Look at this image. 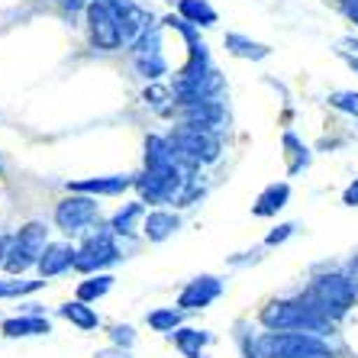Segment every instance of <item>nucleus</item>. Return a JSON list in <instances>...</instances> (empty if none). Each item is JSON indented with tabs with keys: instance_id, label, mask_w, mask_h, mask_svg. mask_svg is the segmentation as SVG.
<instances>
[{
	"instance_id": "obj_1",
	"label": "nucleus",
	"mask_w": 358,
	"mask_h": 358,
	"mask_svg": "<svg viewBox=\"0 0 358 358\" xmlns=\"http://www.w3.org/2000/svg\"><path fill=\"white\" fill-rule=\"evenodd\" d=\"M262 326L268 333H326L329 329V317L317 307V300L310 297H294V300H271L262 310Z\"/></svg>"
},
{
	"instance_id": "obj_2",
	"label": "nucleus",
	"mask_w": 358,
	"mask_h": 358,
	"mask_svg": "<svg viewBox=\"0 0 358 358\" xmlns=\"http://www.w3.org/2000/svg\"><path fill=\"white\" fill-rule=\"evenodd\" d=\"M168 145H171L175 159L181 162L187 171L220 159V139H217V133L200 129V126H191V123L178 126L175 133L168 136Z\"/></svg>"
},
{
	"instance_id": "obj_3",
	"label": "nucleus",
	"mask_w": 358,
	"mask_h": 358,
	"mask_svg": "<svg viewBox=\"0 0 358 358\" xmlns=\"http://www.w3.org/2000/svg\"><path fill=\"white\" fill-rule=\"evenodd\" d=\"M255 349L262 358H329V345L313 333H265Z\"/></svg>"
},
{
	"instance_id": "obj_4",
	"label": "nucleus",
	"mask_w": 358,
	"mask_h": 358,
	"mask_svg": "<svg viewBox=\"0 0 358 358\" xmlns=\"http://www.w3.org/2000/svg\"><path fill=\"white\" fill-rule=\"evenodd\" d=\"M49 249V229L45 223H26L13 239H10V249H7V259H3V268L10 275H23L26 268L39 265L42 252Z\"/></svg>"
},
{
	"instance_id": "obj_5",
	"label": "nucleus",
	"mask_w": 358,
	"mask_h": 358,
	"mask_svg": "<svg viewBox=\"0 0 358 358\" xmlns=\"http://www.w3.org/2000/svg\"><path fill=\"white\" fill-rule=\"evenodd\" d=\"M307 294L317 300V307L323 310L326 317H329V310L339 317V313H345V310L355 303L358 287H355V281L345 275H317Z\"/></svg>"
},
{
	"instance_id": "obj_6",
	"label": "nucleus",
	"mask_w": 358,
	"mask_h": 358,
	"mask_svg": "<svg viewBox=\"0 0 358 358\" xmlns=\"http://www.w3.org/2000/svg\"><path fill=\"white\" fill-rule=\"evenodd\" d=\"M113 262H120V245L113 239V229L107 226V229H94L84 239V245L78 249V259H75V271L94 275V271L113 265Z\"/></svg>"
},
{
	"instance_id": "obj_7",
	"label": "nucleus",
	"mask_w": 358,
	"mask_h": 358,
	"mask_svg": "<svg viewBox=\"0 0 358 358\" xmlns=\"http://www.w3.org/2000/svg\"><path fill=\"white\" fill-rule=\"evenodd\" d=\"M87 33L91 42L103 52H113L123 45V29H120V20L110 7V0H91L87 3Z\"/></svg>"
},
{
	"instance_id": "obj_8",
	"label": "nucleus",
	"mask_w": 358,
	"mask_h": 358,
	"mask_svg": "<svg viewBox=\"0 0 358 358\" xmlns=\"http://www.w3.org/2000/svg\"><path fill=\"white\" fill-rule=\"evenodd\" d=\"M97 223V200L87 194H71L55 207V226L65 236H78Z\"/></svg>"
},
{
	"instance_id": "obj_9",
	"label": "nucleus",
	"mask_w": 358,
	"mask_h": 358,
	"mask_svg": "<svg viewBox=\"0 0 358 358\" xmlns=\"http://www.w3.org/2000/svg\"><path fill=\"white\" fill-rule=\"evenodd\" d=\"M133 62L139 68V75H145L149 81L162 78L168 71V62H165V52H162V36L159 29H149L142 39L133 42Z\"/></svg>"
},
{
	"instance_id": "obj_10",
	"label": "nucleus",
	"mask_w": 358,
	"mask_h": 358,
	"mask_svg": "<svg viewBox=\"0 0 358 358\" xmlns=\"http://www.w3.org/2000/svg\"><path fill=\"white\" fill-rule=\"evenodd\" d=\"M220 294H223V281H220V278L200 275L181 291V297H178V310H203V307H210Z\"/></svg>"
},
{
	"instance_id": "obj_11",
	"label": "nucleus",
	"mask_w": 358,
	"mask_h": 358,
	"mask_svg": "<svg viewBox=\"0 0 358 358\" xmlns=\"http://www.w3.org/2000/svg\"><path fill=\"white\" fill-rule=\"evenodd\" d=\"M110 7H113V13H117V20H120L123 42H129V45H133L136 39H142V36L149 33L152 17L142 7H136L133 0H110Z\"/></svg>"
},
{
	"instance_id": "obj_12",
	"label": "nucleus",
	"mask_w": 358,
	"mask_h": 358,
	"mask_svg": "<svg viewBox=\"0 0 358 358\" xmlns=\"http://www.w3.org/2000/svg\"><path fill=\"white\" fill-rule=\"evenodd\" d=\"M129 184H136L129 175L81 178V181H68V191L71 194H87V197H113V194H123Z\"/></svg>"
},
{
	"instance_id": "obj_13",
	"label": "nucleus",
	"mask_w": 358,
	"mask_h": 358,
	"mask_svg": "<svg viewBox=\"0 0 358 358\" xmlns=\"http://www.w3.org/2000/svg\"><path fill=\"white\" fill-rule=\"evenodd\" d=\"M75 259H78V249L75 245H68V242H55L52 245L49 242V249L42 252V259H39V278L45 281V278H55V275H65L68 268H75Z\"/></svg>"
},
{
	"instance_id": "obj_14",
	"label": "nucleus",
	"mask_w": 358,
	"mask_h": 358,
	"mask_svg": "<svg viewBox=\"0 0 358 358\" xmlns=\"http://www.w3.org/2000/svg\"><path fill=\"white\" fill-rule=\"evenodd\" d=\"M0 333L7 336V339H20V336H45L52 333V323L45 317H36V313H29V317H10L0 323Z\"/></svg>"
},
{
	"instance_id": "obj_15",
	"label": "nucleus",
	"mask_w": 358,
	"mask_h": 358,
	"mask_svg": "<svg viewBox=\"0 0 358 358\" xmlns=\"http://www.w3.org/2000/svg\"><path fill=\"white\" fill-rule=\"evenodd\" d=\"M178 226H181L178 213H168V210H152V213H145V220H142V233H145V239H149V242H165L168 236L178 229Z\"/></svg>"
},
{
	"instance_id": "obj_16",
	"label": "nucleus",
	"mask_w": 358,
	"mask_h": 358,
	"mask_svg": "<svg viewBox=\"0 0 358 358\" xmlns=\"http://www.w3.org/2000/svg\"><path fill=\"white\" fill-rule=\"evenodd\" d=\"M287 197H291V187L287 184H268L265 191L259 194V200H255V207H252V213L255 217H275L281 207H287Z\"/></svg>"
},
{
	"instance_id": "obj_17",
	"label": "nucleus",
	"mask_w": 358,
	"mask_h": 358,
	"mask_svg": "<svg viewBox=\"0 0 358 358\" xmlns=\"http://www.w3.org/2000/svg\"><path fill=\"white\" fill-rule=\"evenodd\" d=\"M139 220H145V203H142V200H133V203H123V207L113 213L110 229H113V236H133Z\"/></svg>"
},
{
	"instance_id": "obj_18",
	"label": "nucleus",
	"mask_w": 358,
	"mask_h": 358,
	"mask_svg": "<svg viewBox=\"0 0 358 358\" xmlns=\"http://www.w3.org/2000/svg\"><path fill=\"white\" fill-rule=\"evenodd\" d=\"M223 45L233 52L236 59H252V62L268 59V52H271L268 45H262V42H252V39H245V36H239V33H226Z\"/></svg>"
},
{
	"instance_id": "obj_19",
	"label": "nucleus",
	"mask_w": 358,
	"mask_h": 358,
	"mask_svg": "<svg viewBox=\"0 0 358 358\" xmlns=\"http://www.w3.org/2000/svg\"><path fill=\"white\" fill-rule=\"evenodd\" d=\"M178 17H184L194 26H213L217 23V10L207 0H178Z\"/></svg>"
},
{
	"instance_id": "obj_20",
	"label": "nucleus",
	"mask_w": 358,
	"mask_h": 358,
	"mask_svg": "<svg viewBox=\"0 0 358 358\" xmlns=\"http://www.w3.org/2000/svg\"><path fill=\"white\" fill-rule=\"evenodd\" d=\"M171 342H175V349L181 352L184 358H197L200 349L210 342V333H203V329H175Z\"/></svg>"
},
{
	"instance_id": "obj_21",
	"label": "nucleus",
	"mask_w": 358,
	"mask_h": 358,
	"mask_svg": "<svg viewBox=\"0 0 358 358\" xmlns=\"http://www.w3.org/2000/svg\"><path fill=\"white\" fill-rule=\"evenodd\" d=\"M59 313L68 320V323H75L78 329H97V326H100V317L94 313V307H87V303H81V300L62 303Z\"/></svg>"
},
{
	"instance_id": "obj_22",
	"label": "nucleus",
	"mask_w": 358,
	"mask_h": 358,
	"mask_svg": "<svg viewBox=\"0 0 358 358\" xmlns=\"http://www.w3.org/2000/svg\"><path fill=\"white\" fill-rule=\"evenodd\" d=\"M284 155H287V175H297V171H303V168L310 165L307 145L294 133H284Z\"/></svg>"
},
{
	"instance_id": "obj_23",
	"label": "nucleus",
	"mask_w": 358,
	"mask_h": 358,
	"mask_svg": "<svg viewBox=\"0 0 358 358\" xmlns=\"http://www.w3.org/2000/svg\"><path fill=\"white\" fill-rule=\"evenodd\" d=\"M113 287V278L110 275H91L87 281H81L78 284V300L81 303H91V300H100L103 294Z\"/></svg>"
},
{
	"instance_id": "obj_24",
	"label": "nucleus",
	"mask_w": 358,
	"mask_h": 358,
	"mask_svg": "<svg viewBox=\"0 0 358 358\" xmlns=\"http://www.w3.org/2000/svg\"><path fill=\"white\" fill-rule=\"evenodd\" d=\"M181 313L184 310H178V307H159V310H152L145 320H149V326L155 333H175L178 326H181Z\"/></svg>"
},
{
	"instance_id": "obj_25",
	"label": "nucleus",
	"mask_w": 358,
	"mask_h": 358,
	"mask_svg": "<svg viewBox=\"0 0 358 358\" xmlns=\"http://www.w3.org/2000/svg\"><path fill=\"white\" fill-rule=\"evenodd\" d=\"M42 278L39 281H20L17 275H10V278H0V297H23V294H33L42 287Z\"/></svg>"
},
{
	"instance_id": "obj_26",
	"label": "nucleus",
	"mask_w": 358,
	"mask_h": 358,
	"mask_svg": "<svg viewBox=\"0 0 358 358\" xmlns=\"http://www.w3.org/2000/svg\"><path fill=\"white\" fill-rule=\"evenodd\" d=\"M329 103H333L336 110H342V113H352V117H358V91H339L329 97Z\"/></svg>"
},
{
	"instance_id": "obj_27",
	"label": "nucleus",
	"mask_w": 358,
	"mask_h": 358,
	"mask_svg": "<svg viewBox=\"0 0 358 358\" xmlns=\"http://www.w3.org/2000/svg\"><path fill=\"white\" fill-rule=\"evenodd\" d=\"M168 97H175V91H168V87H159V84H152V87H145V103H152V107H165Z\"/></svg>"
},
{
	"instance_id": "obj_28",
	"label": "nucleus",
	"mask_w": 358,
	"mask_h": 358,
	"mask_svg": "<svg viewBox=\"0 0 358 358\" xmlns=\"http://www.w3.org/2000/svg\"><path fill=\"white\" fill-rule=\"evenodd\" d=\"M110 339H113V345H120V349H129L136 342V333H133V326H113Z\"/></svg>"
},
{
	"instance_id": "obj_29",
	"label": "nucleus",
	"mask_w": 358,
	"mask_h": 358,
	"mask_svg": "<svg viewBox=\"0 0 358 358\" xmlns=\"http://www.w3.org/2000/svg\"><path fill=\"white\" fill-rule=\"evenodd\" d=\"M294 229H297L294 223H281L278 229H271V233L265 236V245H281L284 239H291V236H294Z\"/></svg>"
},
{
	"instance_id": "obj_30",
	"label": "nucleus",
	"mask_w": 358,
	"mask_h": 358,
	"mask_svg": "<svg viewBox=\"0 0 358 358\" xmlns=\"http://www.w3.org/2000/svg\"><path fill=\"white\" fill-rule=\"evenodd\" d=\"M342 203H345V207H358V178L349 184V187H345V194H342Z\"/></svg>"
},
{
	"instance_id": "obj_31",
	"label": "nucleus",
	"mask_w": 358,
	"mask_h": 358,
	"mask_svg": "<svg viewBox=\"0 0 358 358\" xmlns=\"http://www.w3.org/2000/svg\"><path fill=\"white\" fill-rule=\"evenodd\" d=\"M339 7H342V13L358 26V0H339Z\"/></svg>"
},
{
	"instance_id": "obj_32",
	"label": "nucleus",
	"mask_w": 358,
	"mask_h": 358,
	"mask_svg": "<svg viewBox=\"0 0 358 358\" xmlns=\"http://www.w3.org/2000/svg\"><path fill=\"white\" fill-rule=\"evenodd\" d=\"M59 3H65L68 10H78V7H87L91 0H59Z\"/></svg>"
},
{
	"instance_id": "obj_33",
	"label": "nucleus",
	"mask_w": 358,
	"mask_h": 358,
	"mask_svg": "<svg viewBox=\"0 0 358 358\" xmlns=\"http://www.w3.org/2000/svg\"><path fill=\"white\" fill-rule=\"evenodd\" d=\"M7 249H10V239L7 236H0V265H3V259H7Z\"/></svg>"
},
{
	"instance_id": "obj_34",
	"label": "nucleus",
	"mask_w": 358,
	"mask_h": 358,
	"mask_svg": "<svg viewBox=\"0 0 358 358\" xmlns=\"http://www.w3.org/2000/svg\"><path fill=\"white\" fill-rule=\"evenodd\" d=\"M97 358H129L126 352H113V349H107V352H97Z\"/></svg>"
},
{
	"instance_id": "obj_35",
	"label": "nucleus",
	"mask_w": 358,
	"mask_h": 358,
	"mask_svg": "<svg viewBox=\"0 0 358 358\" xmlns=\"http://www.w3.org/2000/svg\"><path fill=\"white\" fill-rule=\"evenodd\" d=\"M349 275H352V281H355V287H358V255L352 259V265H349Z\"/></svg>"
},
{
	"instance_id": "obj_36",
	"label": "nucleus",
	"mask_w": 358,
	"mask_h": 358,
	"mask_svg": "<svg viewBox=\"0 0 358 358\" xmlns=\"http://www.w3.org/2000/svg\"><path fill=\"white\" fill-rule=\"evenodd\" d=\"M342 59H345V62H349V65H352V68H355V71H358V59H355V55H342Z\"/></svg>"
},
{
	"instance_id": "obj_37",
	"label": "nucleus",
	"mask_w": 358,
	"mask_h": 358,
	"mask_svg": "<svg viewBox=\"0 0 358 358\" xmlns=\"http://www.w3.org/2000/svg\"><path fill=\"white\" fill-rule=\"evenodd\" d=\"M349 49H355V52H358V39H349Z\"/></svg>"
}]
</instances>
